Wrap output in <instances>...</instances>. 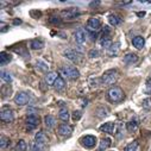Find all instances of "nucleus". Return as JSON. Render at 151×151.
I'll use <instances>...</instances> for the list:
<instances>
[{
	"instance_id": "nucleus-1",
	"label": "nucleus",
	"mask_w": 151,
	"mask_h": 151,
	"mask_svg": "<svg viewBox=\"0 0 151 151\" xmlns=\"http://www.w3.org/2000/svg\"><path fill=\"white\" fill-rule=\"evenodd\" d=\"M107 95L112 102H120L124 99V92L120 87H111L107 92Z\"/></svg>"
},
{
	"instance_id": "nucleus-2",
	"label": "nucleus",
	"mask_w": 151,
	"mask_h": 151,
	"mask_svg": "<svg viewBox=\"0 0 151 151\" xmlns=\"http://www.w3.org/2000/svg\"><path fill=\"white\" fill-rule=\"evenodd\" d=\"M61 71L65 78H68L70 80H75L80 76V71L74 65H63V67H61Z\"/></svg>"
},
{
	"instance_id": "nucleus-3",
	"label": "nucleus",
	"mask_w": 151,
	"mask_h": 151,
	"mask_svg": "<svg viewBox=\"0 0 151 151\" xmlns=\"http://www.w3.org/2000/svg\"><path fill=\"white\" fill-rule=\"evenodd\" d=\"M118 79V75H117V71L116 70H109V71H106L102 78H101V81L105 86H111L113 83H116Z\"/></svg>"
},
{
	"instance_id": "nucleus-4",
	"label": "nucleus",
	"mask_w": 151,
	"mask_h": 151,
	"mask_svg": "<svg viewBox=\"0 0 151 151\" xmlns=\"http://www.w3.org/2000/svg\"><path fill=\"white\" fill-rule=\"evenodd\" d=\"M64 56H65L68 60H70L71 62H74V63H79V62H81V60H82V55H81L80 52H78L76 50H73V49L65 50V51H64Z\"/></svg>"
},
{
	"instance_id": "nucleus-5",
	"label": "nucleus",
	"mask_w": 151,
	"mask_h": 151,
	"mask_svg": "<svg viewBox=\"0 0 151 151\" xmlns=\"http://www.w3.org/2000/svg\"><path fill=\"white\" fill-rule=\"evenodd\" d=\"M29 101H30V96H29L27 93L22 92V93H18V94L14 96V102H16L18 106H24V105H26Z\"/></svg>"
},
{
	"instance_id": "nucleus-6",
	"label": "nucleus",
	"mask_w": 151,
	"mask_h": 151,
	"mask_svg": "<svg viewBox=\"0 0 151 151\" xmlns=\"http://www.w3.org/2000/svg\"><path fill=\"white\" fill-rule=\"evenodd\" d=\"M74 38L78 44H83L86 41V31L83 29H78L74 32Z\"/></svg>"
},
{
	"instance_id": "nucleus-7",
	"label": "nucleus",
	"mask_w": 151,
	"mask_h": 151,
	"mask_svg": "<svg viewBox=\"0 0 151 151\" xmlns=\"http://www.w3.org/2000/svg\"><path fill=\"white\" fill-rule=\"evenodd\" d=\"M0 119H1L3 122L5 123H10L14 119V116H13V112L11 109H3L1 112H0Z\"/></svg>"
},
{
	"instance_id": "nucleus-8",
	"label": "nucleus",
	"mask_w": 151,
	"mask_h": 151,
	"mask_svg": "<svg viewBox=\"0 0 151 151\" xmlns=\"http://www.w3.org/2000/svg\"><path fill=\"white\" fill-rule=\"evenodd\" d=\"M101 27V23L96 18H89L87 22V30L89 31H98Z\"/></svg>"
},
{
	"instance_id": "nucleus-9",
	"label": "nucleus",
	"mask_w": 151,
	"mask_h": 151,
	"mask_svg": "<svg viewBox=\"0 0 151 151\" xmlns=\"http://www.w3.org/2000/svg\"><path fill=\"white\" fill-rule=\"evenodd\" d=\"M71 132H73V127L68 124H61L58 126V133L63 137H69L71 134Z\"/></svg>"
},
{
	"instance_id": "nucleus-10",
	"label": "nucleus",
	"mask_w": 151,
	"mask_h": 151,
	"mask_svg": "<svg viewBox=\"0 0 151 151\" xmlns=\"http://www.w3.org/2000/svg\"><path fill=\"white\" fill-rule=\"evenodd\" d=\"M81 140H82V144L87 147H94L96 145V138L94 136H91V134L85 136Z\"/></svg>"
},
{
	"instance_id": "nucleus-11",
	"label": "nucleus",
	"mask_w": 151,
	"mask_h": 151,
	"mask_svg": "<svg viewBox=\"0 0 151 151\" xmlns=\"http://www.w3.org/2000/svg\"><path fill=\"white\" fill-rule=\"evenodd\" d=\"M58 78H60L58 73H56V71H50V73L47 74V76H45V82H47L48 85H54Z\"/></svg>"
},
{
	"instance_id": "nucleus-12",
	"label": "nucleus",
	"mask_w": 151,
	"mask_h": 151,
	"mask_svg": "<svg viewBox=\"0 0 151 151\" xmlns=\"http://www.w3.org/2000/svg\"><path fill=\"white\" fill-rule=\"evenodd\" d=\"M38 123H40V119L36 114H31V116H29L26 118V124L30 126V129H33L35 126H37Z\"/></svg>"
},
{
	"instance_id": "nucleus-13",
	"label": "nucleus",
	"mask_w": 151,
	"mask_h": 151,
	"mask_svg": "<svg viewBox=\"0 0 151 151\" xmlns=\"http://www.w3.org/2000/svg\"><path fill=\"white\" fill-rule=\"evenodd\" d=\"M100 131L106 132V133H113L114 132V124L113 123H105L104 125L100 126Z\"/></svg>"
},
{
	"instance_id": "nucleus-14",
	"label": "nucleus",
	"mask_w": 151,
	"mask_h": 151,
	"mask_svg": "<svg viewBox=\"0 0 151 151\" xmlns=\"http://www.w3.org/2000/svg\"><path fill=\"white\" fill-rule=\"evenodd\" d=\"M132 44L137 49H143V47L145 44V41H144V38H143L142 36H137V37H134V38L132 40Z\"/></svg>"
},
{
	"instance_id": "nucleus-15",
	"label": "nucleus",
	"mask_w": 151,
	"mask_h": 151,
	"mask_svg": "<svg viewBox=\"0 0 151 151\" xmlns=\"http://www.w3.org/2000/svg\"><path fill=\"white\" fill-rule=\"evenodd\" d=\"M79 14V10L78 9H69L65 11H62V16H64L65 18H74Z\"/></svg>"
},
{
	"instance_id": "nucleus-16",
	"label": "nucleus",
	"mask_w": 151,
	"mask_h": 151,
	"mask_svg": "<svg viewBox=\"0 0 151 151\" xmlns=\"http://www.w3.org/2000/svg\"><path fill=\"white\" fill-rule=\"evenodd\" d=\"M137 61H138V56H137L136 54H127V55H125V57H124V62L127 63V64H133V63H136Z\"/></svg>"
},
{
	"instance_id": "nucleus-17",
	"label": "nucleus",
	"mask_w": 151,
	"mask_h": 151,
	"mask_svg": "<svg viewBox=\"0 0 151 151\" xmlns=\"http://www.w3.org/2000/svg\"><path fill=\"white\" fill-rule=\"evenodd\" d=\"M35 139H36V142H38V143H42V144H45L48 140H49V138H48V136L44 133V132H38L36 136H35Z\"/></svg>"
},
{
	"instance_id": "nucleus-18",
	"label": "nucleus",
	"mask_w": 151,
	"mask_h": 151,
	"mask_svg": "<svg viewBox=\"0 0 151 151\" xmlns=\"http://www.w3.org/2000/svg\"><path fill=\"white\" fill-rule=\"evenodd\" d=\"M44 122H45L47 127H49V129H52V127L56 125V119H55V117H52V116H45Z\"/></svg>"
},
{
	"instance_id": "nucleus-19",
	"label": "nucleus",
	"mask_w": 151,
	"mask_h": 151,
	"mask_svg": "<svg viewBox=\"0 0 151 151\" xmlns=\"http://www.w3.org/2000/svg\"><path fill=\"white\" fill-rule=\"evenodd\" d=\"M44 149H45V145L44 144L38 143V142H36V140L31 144V150L32 151H44Z\"/></svg>"
},
{
	"instance_id": "nucleus-20",
	"label": "nucleus",
	"mask_w": 151,
	"mask_h": 151,
	"mask_svg": "<svg viewBox=\"0 0 151 151\" xmlns=\"http://www.w3.org/2000/svg\"><path fill=\"white\" fill-rule=\"evenodd\" d=\"M111 146V139L109 138H104L101 142H100V145H99V150L100 151H104L106 150L107 147Z\"/></svg>"
},
{
	"instance_id": "nucleus-21",
	"label": "nucleus",
	"mask_w": 151,
	"mask_h": 151,
	"mask_svg": "<svg viewBox=\"0 0 151 151\" xmlns=\"http://www.w3.org/2000/svg\"><path fill=\"white\" fill-rule=\"evenodd\" d=\"M108 22H109V24H111V25L117 26V25H119V24L122 23V19H120L119 17H117V16L111 14V16L108 17Z\"/></svg>"
},
{
	"instance_id": "nucleus-22",
	"label": "nucleus",
	"mask_w": 151,
	"mask_h": 151,
	"mask_svg": "<svg viewBox=\"0 0 151 151\" xmlns=\"http://www.w3.org/2000/svg\"><path fill=\"white\" fill-rule=\"evenodd\" d=\"M10 61H11V56L9 54H6V52H1V55H0V64L5 65Z\"/></svg>"
},
{
	"instance_id": "nucleus-23",
	"label": "nucleus",
	"mask_w": 151,
	"mask_h": 151,
	"mask_svg": "<svg viewBox=\"0 0 151 151\" xmlns=\"http://www.w3.org/2000/svg\"><path fill=\"white\" fill-rule=\"evenodd\" d=\"M13 151H26V143H25V140L20 139V140L17 143L16 147L13 149Z\"/></svg>"
},
{
	"instance_id": "nucleus-24",
	"label": "nucleus",
	"mask_w": 151,
	"mask_h": 151,
	"mask_svg": "<svg viewBox=\"0 0 151 151\" xmlns=\"http://www.w3.org/2000/svg\"><path fill=\"white\" fill-rule=\"evenodd\" d=\"M36 67L38 68L40 70L44 71V73H47V71L49 70V65H48L45 62H43V61H37V62H36Z\"/></svg>"
},
{
	"instance_id": "nucleus-25",
	"label": "nucleus",
	"mask_w": 151,
	"mask_h": 151,
	"mask_svg": "<svg viewBox=\"0 0 151 151\" xmlns=\"http://www.w3.org/2000/svg\"><path fill=\"white\" fill-rule=\"evenodd\" d=\"M58 117H60L61 120H63V122H68V120H69V112H68L67 109L62 108V109L60 111V113H58Z\"/></svg>"
},
{
	"instance_id": "nucleus-26",
	"label": "nucleus",
	"mask_w": 151,
	"mask_h": 151,
	"mask_svg": "<svg viewBox=\"0 0 151 151\" xmlns=\"http://www.w3.org/2000/svg\"><path fill=\"white\" fill-rule=\"evenodd\" d=\"M64 86H65V82H64V80L60 76L57 80H56V82L54 83V87L57 89V91H61V89H63L64 88Z\"/></svg>"
},
{
	"instance_id": "nucleus-27",
	"label": "nucleus",
	"mask_w": 151,
	"mask_h": 151,
	"mask_svg": "<svg viewBox=\"0 0 151 151\" xmlns=\"http://www.w3.org/2000/svg\"><path fill=\"white\" fill-rule=\"evenodd\" d=\"M43 47H44V43L41 42V41H38V40H33V41L31 42V48L35 49V50H37V49H42Z\"/></svg>"
},
{
	"instance_id": "nucleus-28",
	"label": "nucleus",
	"mask_w": 151,
	"mask_h": 151,
	"mask_svg": "<svg viewBox=\"0 0 151 151\" xmlns=\"http://www.w3.org/2000/svg\"><path fill=\"white\" fill-rule=\"evenodd\" d=\"M137 149H138V143L137 142H132V143H130L125 146V151H137Z\"/></svg>"
},
{
	"instance_id": "nucleus-29",
	"label": "nucleus",
	"mask_w": 151,
	"mask_h": 151,
	"mask_svg": "<svg viewBox=\"0 0 151 151\" xmlns=\"http://www.w3.org/2000/svg\"><path fill=\"white\" fill-rule=\"evenodd\" d=\"M118 50H119V44L116 43V44H112V47L108 49V52H109L111 56H116V54L118 52Z\"/></svg>"
},
{
	"instance_id": "nucleus-30",
	"label": "nucleus",
	"mask_w": 151,
	"mask_h": 151,
	"mask_svg": "<svg viewBox=\"0 0 151 151\" xmlns=\"http://www.w3.org/2000/svg\"><path fill=\"white\" fill-rule=\"evenodd\" d=\"M1 80L3 81H5V82H7V83H10L11 81H12V78H11V75L9 74V73H6V71H1Z\"/></svg>"
},
{
	"instance_id": "nucleus-31",
	"label": "nucleus",
	"mask_w": 151,
	"mask_h": 151,
	"mask_svg": "<svg viewBox=\"0 0 151 151\" xmlns=\"http://www.w3.org/2000/svg\"><path fill=\"white\" fill-rule=\"evenodd\" d=\"M9 144H10V139L5 136H1V140H0V146H1V149H5Z\"/></svg>"
},
{
	"instance_id": "nucleus-32",
	"label": "nucleus",
	"mask_w": 151,
	"mask_h": 151,
	"mask_svg": "<svg viewBox=\"0 0 151 151\" xmlns=\"http://www.w3.org/2000/svg\"><path fill=\"white\" fill-rule=\"evenodd\" d=\"M137 122H134V120H131V122H129V124H127V130L129 131H136V129H137Z\"/></svg>"
},
{
	"instance_id": "nucleus-33",
	"label": "nucleus",
	"mask_w": 151,
	"mask_h": 151,
	"mask_svg": "<svg viewBox=\"0 0 151 151\" xmlns=\"http://www.w3.org/2000/svg\"><path fill=\"white\" fill-rule=\"evenodd\" d=\"M81 116H82V112H80V111H75V112L73 113V118H74V120H79V119L81 118Z\"/></svg>"
},
{
	"instance_id": "nucleus-34",
	"label": "nucleus",
	"mask_w": 151,
	"mask_h": 151,
	"mask_svg": "<svg viewBox=\"0 0 151 151\" xmlns=\"http://www.w3.org/2000/svg\"><path fill=\"white\" fill-rule=\"evenodd\" d=\"M98 56H99V51H98V50H92V51H89V57H91V58L98 57Z\"/></svg>"
},
{
	"instance_id": "nucleus-35",
	"label": "nucleus",
	"mask_w": 151,
	"mask_h": 151,
	"mask_svg": "<svg viewBox=\"0 0 151 151\" xmlns=\"http://www.w3.org/2000/svg\"><path fill=\"white\" fill-rule=\"evenodd\" d=\"M100 4H101V1H92V3H89V6L94 7V6H99Z\"/></svg>"
},
{
	"instance_id": "nucleus-36",
	"label": "nucleus",
	"mask_w": 151,
	"mask_h": 151,
	"mask_svg": "<svg viewBox=\"0 0 151 151\" xmlns=\"http://www.w3.org/2000/svg\"><path fill=\"white\" fill-rule=\"evenodd\" d=\"M0 25H1V31L4 32V31L6 30V26H7V25H6V24H5L4 22H1V24H0Z\"/></svg>"
},
{
	"instance_id": "nucleus-37",
	"label": "nucleus",
	"mask_w": 151,
	"mask_h": 151,
	"mask_svg": "<svg viewBox=\"0 0 151 151\" xmlns=\"http://www.w3.org/2000/svg\"><path fill=\"white\" fill-rule=\"evenodd\" d=\"M51 23H60V19L58 18H56V19L55 18H51Z\"/></svg>"
},
{
	"instance_id": "nucleus-38",
	"label": "nucleus",
	"mask_w": 151,
	"mask_h": 151,
	"mask_svg": "<svg viewBox=\"0 0 151 151\" xmlns=\"http://www.w3.org/2000/svg\"><path fill=\"white\" fill-rule=\"evenodd\" d=\"M150 94H151V93H150Z\"/></svg>"
}]
</instances>
